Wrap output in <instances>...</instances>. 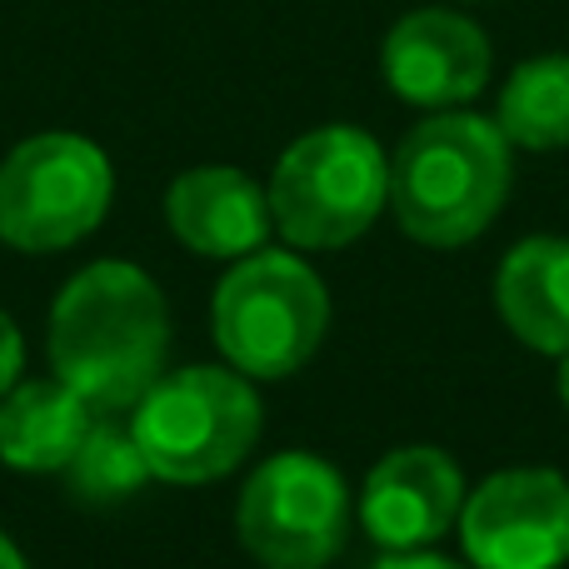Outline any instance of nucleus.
Instances as JSON below:
<instances>
[{"label": "nucleus", "instance_id": "14", "mask_svg": "<svg viewBox=\"0 0 569 569\" xmlns=\"http://www.w3.org/2000/svg\"><path fill=\"white\" fill-rule=\"evenodd\" d=\"M70 500L80 505H120L130 495H140L156 475H150L146 455H140V440L130 430L126 410H100L96 425L86 430L80 450L70 455V465L60 470Z\"/></svg>", "mask_w": 569, "mask_h": 569}, {"label": "nucleus", "instance_id": "8", "mask_svg": "<svg viewBox=\"0 0 569 569\" xmlns=\"http://www.w3.org/2000/svg\"><path fill=\"white\" fill-rule=\"evenodd\" d=\"M460 545L475 569H560L569 560V480L545 465L495 470L465 495Z\"/></svg>", "mask_w": 569, "mask_h": 569}, {"label": "nucleus", "instance_id": "5", "mask_svg": "<svg viewBox=\"0 0 569 569\" xmlns=\"http://www.w3.org/2000/svg\"><path fill=\"white\" fill-rule=\"evenodd\" d=\"M216 345L246 380H284L305 370L330 330V290L290 250L236 260L210 305Z\"/></svg>", "mask_w": 569, "mask_h": 569}, {"label": "nucleus", "instance_id": "7", "mask_svg": "<svg viewBox=\"0 0 569 569\" xmlns=\"http://www.w3.org/2000/svg\"><path fill=\"white\" fill-rule=\"evenodd\" d=\"M350 485L310 450L270 455L236 500V535L260 569H325L350 540Z\"/></svg>", "mask_w": 569, "mask_h": 569}, {"label": "nucleus", "instance_id": "10", "mask_svg": "<svg viewBox=\"0 0 569 569\" xmlns=\"http://www.w3.org/2000/svg\"><path fill=\"white\" fill-rule=\"evenodd\" d=\"M465 475L435 445H400V450L380 455L370 475H365L360 495V525L385 555H410L430 550L435 540L460 525L465 510Z\"/></svg>", "mask_w": 569, "mask_h": 569}, {"label": "nucleus", "instance_id": "2", "mask_svg": "<svg viewBox=\"0 0 569 569\" xmlns=\"http://www.w3.org/2000/svg\"><path fill=\"white\" fill-rule=\"evenodd\" d=\"M510 140L475 110H435L390 156V210L415 246L455 250L495 226L515 176Z\"/></svg>", "mask_w": 569, "mask_h": 569}, {"label": "nucleus", "instance_id": "19", "mask_svg": "<svg viewBox=\"0 0 569 569\" xmlns=\"http://www.w3.org/2000/svg\"><path fill=\"white\" fill-rule=\"evenodd\" d=\"M555 390H560V400H565V410H569V350L560 355V375H555Z\"/></svg>", "mask_w": 569, "mask_h": 569}, {"label": "nucleus", "instance_id": "6", "mask_svg": "<svg viewBox=\"0 0 569 569\" xmlns=\"http://www.w3.org/2000/svg\"><path fill=\"white\" fill-rule=\"evenodd\" d=\"M116 170L106 150L70 130L30 136L0 160V240L20 256L70 250L106 220Z\"/></svg>", "mask_w": 569, "mask_h": 569}, {"label": "nucleus", "instance_id": "9", "mask_svg": "<svg viewBox=\"0 0 569 569\" xmlns=\"http://www.w3.org/2000/svg\"><path fill=\"white\" fill-rule=\"evenodd\" d=\"M490 66L495 56L485 30L445 6L400 16L380 50L385 86L420 110H460L485 90Z\"/></svg>", "mask_w": 569, "mask_h": 569}, {"label": "nucleus", "instance_id": "11", "mask_svg": "<svg viewBox=\"0 0 569 569\" xmlns=\"http://www.w3.org/2000/svg\"><path fill=\"white\" fill-rule=\"evenodd\" d=\"M166 226L190 256L206 260H246L266 250L270 196L236 166H196L170 180L166 190Z\"/></svg>", "mask_w": 569, "mask_h": 569}, {"label": "nucleus", "instance_id": "12", "mask_svg": "<svg viewBox=\"0 0 569 569\" xmlns=\"http://www.w3.org/2000/svg\"><path fill=\"white\" fill-rule=\"evenodd\" d=\"M96 405L66 380H16L0 400V465L20 475H60L96 425Z\"/></svg>", "mask_w": 569, "mask_h": 569}, {"label": "nucleus", "instance_id": "16", "mask_svg": "<svg viewBox=\"0 0 569 569\" xmlns=\"http://www.w3.org/2000/svg\"><path fill=\"white\" fill-rule=\"evenodd\" d=\"M20 370H26V340H20V325L0 310V400L20 380Z\"/></svg>", "mask_w": 569, "mask_h": 569}, {"label": "nucleus", "instance_id": "18", "mask_svg": "<svg viewBox=\"0 0 569 569\" xmlns=\"http://www.w3.org/2000/svg\"><path fill=\"white\" fill-rule=\"evenodd\" d=\"M0 569H26V555H20V545L6 530H0Z\"/></svg>", "mask_w": 569, "mask_h": 569}, {"label": "nucleus", "instance_id": "1", "mask_svg": "<svg viewBox=\"0 0 569 569\" xmlns=\"http://www.w3.org/2000/svg\"><path fill=\"white\" fill-rule=\"evenodd\" d=\"M46 350L50 375L96 410H136L140 395L166 375V295L130 260H96L60 284Z\"/></svg>", "mask_w": 569, "mask_h": 569}, {"label": "nucleus", "instance_id": "15", "mask_svg": "<svg viewBox=\"0 0 569 569\" xmlns=\"http://www.w3.org/2000/svg\"><path fill=\"white\" fill-rule=\"evenodd\" d=\"M495 126L520 150H565L569 146V56H535L515 66L500 90Z\"/></svg>", "mask_w": 569, "mask_h": 569}, {"label": "nucleus", "instance_id": "13", "mask_svg": "<svg viewBox=\"0 0 569 569\" xmlns=\"http://www.w3.org/2000/svg\"><path fill=\"white\" fill-rule=\"evenodd\" d=\"M495 305L500 320L520 345L540 355L569 350V240L530 236L500 260L495 276Z\"/></svg>", "mask_w": 569, "mask_h": 569}, {"label": "nucleus", "instance_id": "17", "mask_svg": "<svg viewBox=\"0 0 569 569\" xmlns=\"http://www.w3.org/2000/svg\"><path fill=\"white\" fill-rule=\"evenodd\" d=\"M375 569H475V565L445 560V555H430V550H410V555H385Z\"/></svg>", "mask_w": 569, "mask_h": 569}, {"label": "nucleus", "instance_id": "4", "mask_svg": "<svg viewBox=\"0 0 569 569\" xmlns=\"http://www.w3.org/2000/svg\"><path fill=\"white\" fill-rule=\"evenodd\" d=\"M270 220L295 250H345L390 206V156L360 126H320L276 160Z\"/></svg>", "mask_w": 569, "mask_h": 569}, {"label": "nucleus", "instance_id": "3", "mask_svg": "<svg viewBox=\"0 0 569 569\" xmlns=\"http://www.w3.org/2000/svg\"><path fill=\"white\" fill-rule=\"evenodd\" d=\"M260 395L230 365H186L150 385L130 410L150 475L166 485H210L246 465L260 440Z\"/></svg>", "mask_w": 569, "mask_h": 569}]
</instances>
